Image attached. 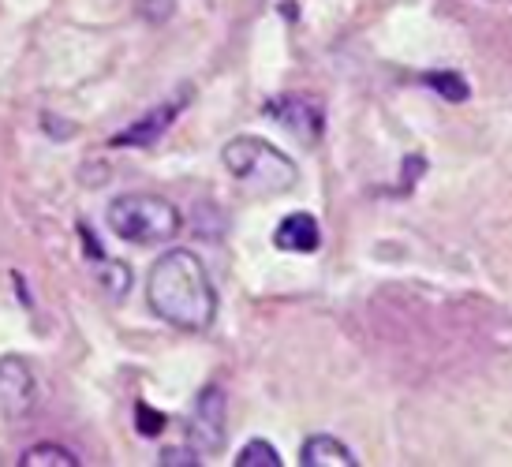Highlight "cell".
Returning <instances> with one entry per match:
<instances>
[{"mask_svg":"<svg viewBox=\"0 0 512 467\" xmlns=\"http://www.w3.org/2000/svg\"><path fill=\"white\" fill-rule=\"evenodd\" d=\"M146 303L150 311L187 333H202L217 318V288L195 251L172 247L150 266L146 277Z\"/></svg>","mask_w":512,"mask_h":467,"instance_id":"cell-1","label":"cell"},{"mask_svg":"<svg viewBox=\"0 0 512 467\" xmlns=\"http://www.w3.org/2000/svg\"><path fill=\"white\" fill-rule=\"evenodd\" d=\"M105 221L124 243L135 247H157V243L176 240V232L184 228V213L176 210V202L161 199V195H116L105 210Z\"/></svg>","mask_w":512,"mask_h":467,"instance_id":"cell-3","label":"cell"},{"mask_svg":"<svg viewBox=\"0 0 512 467\" xmlns=\"http://www.w3.org/2000/svg\"><path fill=\"white\" fill-rule=\"evenodd\" d=\"M180 113H184V98L161 101V105H154L143 120H135V124H128L124 131H116L113 146H154V142L172 128V120Z\"/></svg>","mask_w":512,"mask_h":467,"instance_id":"cell-7","label":"cell"},{"mask_svg":"<svg viewBox=\"0 0 512 467\" xmlns=\"http://www.w3.org/2000/svg\"><path fill=\"white\" fill-rule=\"evenodd\" d=\"M299 464L303 467H356V453L337 441L333 434H314L303 441L299 449Z\"/></svg>","mask_w":512,"mask_h":467,"instance_id":"cell-9","label":"cell"},{"mask_svg":"<svg viewBox=\"0 0 512 467\" xmlns=\"http://www.w3.org/2000/svg\"><path fill=\"white\" fill-rule=\"evenodd\" d=\"M423 83H427L430 90H438L445 101H468V94H471L468 79H464L460 71H427Z\"/></svg>","mask_w":512,"mask_h":467,"instance_id":"cell-12","label":"cell"},{"mask_svg":"<svg viewBox=\"0 0 512 467\" xmlns=\"http://www.w3.org/2000/svg\"><path fill=\"white\" fill-rule=\"evenodd\" d=\"M135 423H139V434H143V438H157V434L165 430V415L154 411L150 404H139V408H135Z\"/></svg>","mask_w":512,"mask_h":467,"instance_id":"cell-15","label":"cell"},{"mask_svg":"<svg viewBox=\"0 0 512 467\" xmlns=\"http://www.w3.org/2000/svg\"><path fill=\"white\" fill-rule=\"evenodd\" d=\"M83 240L90 243V262H94V273H98V284L109 292V296H128V288H131V269L124 266V262H113V258H105L101 255V247L98 240H94V232L83 225Z\"/></svg>","mask_w":512,"mask_h":467,"instance_id":"cell-10","label":"cell"},{"mask_svg":"<svg viewBox=\"0 0 512 467\" xmlns=\"http://www.w3.org/2000/svg\"><path fill=\"white\" fill-rule=\"evenodd\" d=\"M273 247L288 255H314L322 247V225L314 213H288L281 225L273 228Z\"/></svg>","mask_w":512,"mask_h":467,"instance_id":"cell-8","label":"cell"},{"mask_svg":"<svg viewBox=\"0 0 512 467\" xmlns=\"http://www.w3.org/2000/svg\"><path fill=\"white\" fill-rule=\"evenodd\" d=\"M157 464L165 467H199L202 464V453L187 441V445H172V449H161L157 456Z\"/></svg>","mask_w":512,"mask_h":467,"instance_id":"cell-14","label":"cell"},{"mask_svg":"<svg viewBox=\"0 0 512 467\" xmlns=\"http://www.w3.org/2000/svg\"><path fill=\"white\" fill-rule=\"evenodd\" d=\"M221 161H225L232 180H240L243 187H251L258 195H285L299 180L292 157L258 135H236L232 142H225Z\"/></svg>","mask_w":512,"mask_h":467,"instance_id":"cell-2","label":"cell"},{"mask_svg":"<svg viewBox=\"0 0 512 467\" xmlns=\"http://www.w3.org/2000/svg\"><path fill=\"white\" fill-rule=\"evenodd\" d=\"M38 404V378L27 359L0 355V419H27Z\"/></svg>","mask_w":512,"mask_h":467,"instance_id":"cell-5","label":"cell"},{"mask_svg":"<svg viewBox=\"0 0 512 467\" xmlns=\"http://www.w3.org/2000/svg\"><path fill=\"white\" fill-rule=\"evenodd\" d=\"M225 389L221 385H206L191 408V419H187V441L199 449L202 456H214L221 453L225 445Z\"/></svg>","mask_w":512,"mask_h":467,"instance_id":"cell-4","label":"cell"},{"mask_svg":"<svg viewBox=\"0 0 512 467\" xmlns=\"http://www.w3.org/2000/svg\"><path fill=\"white\" fill-rule=\"evenodd\" d=\"M236 464H240V467H281V453L273 449L270 441L255 438V441H247V445L240 449Z\"/></svg>","mask_w":512,"mask_h":467,"instance_id":"cell-13","label":"cell"},{"mask_svg":"<svg viewBox=\"0 0 512 467\" xmlns=\"http://www.w3.org/2000/svg\"><path fill=\"white\" fill-rule=\"evenodd\" d=\"M19 464H27V467H75L79 464V456H75L72 449L57 445V441H42V445L27 449Z\"/></svg>","mask_w":512,"mask_h":467,"instance_id":"cell-11","label":"cell"},{"mask_svg":"<svg viewBox=\"0 0 512 467\" xmlns=\"http://www.w3.org/2000/svg\"><path fill=\"white\" fill-rule=\"evenodd\" d=\"M262 113L270 116L273 124H281V128L292 131V135L303 142H318L322 124H326V116H322V109H318V101L299 98V94H281V98L266 101Z\"/></svg>","mask_w":512,"mask_h":467,"instance_id":"cell-6","label":"cell"}]
</instances>
